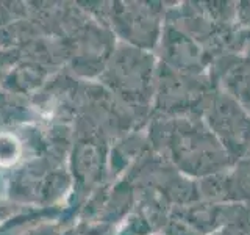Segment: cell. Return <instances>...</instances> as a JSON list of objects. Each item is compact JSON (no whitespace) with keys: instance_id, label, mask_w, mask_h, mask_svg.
I'll return each instance as SVG.
<instances>
[{"instance_id":"obj_1","label":"cell","mask_w":250,"mask_h":235,"mask_svg":"<svg viewBox=\"0 0 250 235\" xmlns=\"http://www.w3.org/2000/svg\"><path fill=\"white\" fill-rule=\"evenodd\" d=\"M158 132L161 155L186 177L200 180L234 164L203 118H161Z\"/></svg>"},{"instance_id":"obj_2","label":"cell","mask_w":250,"mask_h":235,"mask_svg":"<svg viewBox=\"0 0 250 235\" xmlns=\"http://www.w3.org/2000/svg\"><path fill=\"white\" fill-rule=\"evenodd\" d=\"M161 70V112L164 118H202L219 85L209 74H185L163 65Z\"/></svg>"},{"instance_id":"obj_3","label":"cell","mask_w":250,"mask_h":235,"mask_svg":"<svg viewBox=\"0 0 250 235\" xmlns=\"http://www.w3.org/2000/svg\"><path fill=\"white\" fill-rule=\"evenodd\" d=\"M202 118L234 162L246 159L250 149V115L236 100L217 88Z\"/></svg>"},{"instance_id":"obj_4","label":"cell","mask_w":250,"mask_h":235,"mask_svg":"<svg viewBox=\"0 0 250 235\" xmlns=\"http://www.w3.org/2000/svg\"><path fill=\"white\" fill-rule=\"evenodd\" d=\"M163 44L166 50V66L185 74H209L213 58L202 46L172 24L164 30Z\"/></svg>"},{"instance_id":"obj_5","label":"cell","mask_w":250,"mask_h":235,"mask_svg":"<svg viewBox=\"0 0 250 235\" xmlns=\"http://www.w3.org/2000/svg\"><path fill=\"white\" fill-rule=\"evenodd\" d=\"M217 85L250 115V55L229 57L221 68Z\"/></svg>"},{"instance_id":"obj_6","label":"cell","mask_w":250,"mask_h":235,"mask_svg":"<svg viewBox=\"0 0 250 235\" xmlns=\"http://www.w3.org/2000/svg\"><path fill=\"white\" fill-rule=\"evenodd\" d=\"M221 235H250V206L238 204L236 212L219 231Z\"/></svg>"},{"instance_id":"obj_7","label":"cell","mask_w":250,"mask_h":235,"mask_svg":"<svg viewBox=\"0 0 250 235\" xmlns=\"http://www.w3.org/2000/svg\"><path fill=\"white\" fill-rule=\"evenodd\" d=\"M209 235H221V234H219V232H214V234H209Z\"/></svg>"}]
</instances>
